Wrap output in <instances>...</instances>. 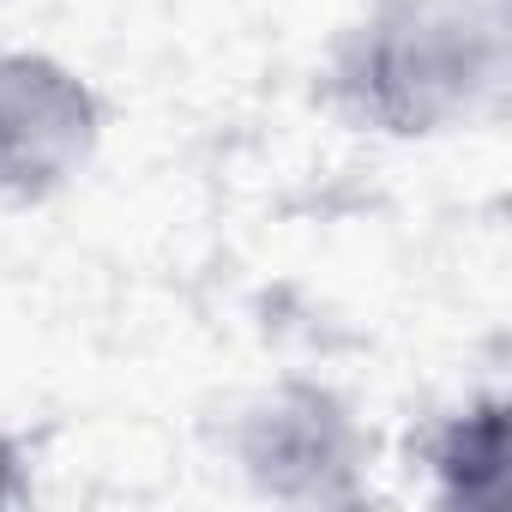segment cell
<instances>
[{"instance_id": "obj_5", "label": "cell", "mask_w": 512, "mask_h": 512, "mask_svg": "<svg viewBox=\"0 0 512 512\" xmlns=\"http://www.w3.org/2000/svg\"><path fill=\"white\" fill-rule=\"evenodd\" d=\"M25 500V452L0 434V506H19Z\"/></svg>"}, {"instance_id": "obj_1", "label": "cell", "mask_w": 512, "mask_h": 512, "mask_svg": "<svg viewBox=\"0 0 512 512\" xmlns=\"http://www.w3.org/2000/svg\"><path fill=\"white\" fill-rule=\"evenodd\" d=\"M506 85V0H374L332 49L326 91L362 133L428 139Z\"/></svg>"}, {"instance_id": "obj_2", "label": "cell", "mask_w": 512, "mask_h": 512, "mask_svg": "<svg viewBox=\"0 0 512 512\" xmlns=\"http://www.w3.org/2000/svg\"><path fill=\"white\" fill-rule=\"evenodd\" d=\"M97 91L49 55H0V211L61 193L97 151Z\"/></svg>"}, {"instance_id": "obj_3", "label": "cell", "mask_w": 512, "mask_h": 512, "mask_svg": "<svg viewBox=\"0 0 512 512\" xmlns=\"http://www.w3.org/2000/svg\"><path fill=\"white\" fill-rule=\"evenodd\" d=\"M350 458V422L338 416L332 398L320 392H290V398H272L247 428V464L284 476V470H326V464H344Z\"/></svg>"}, {"instance_id": "obj_4", "label": "cell", "mask_w": 512, "mask_h": 512, "mask_svg": "<svg viewBox=\"0 0 512 512\" xmlns=\"http://www.w3.org/2000/svg\"><path fill=\"white\" fill-rule=\"evenodd\" d=\"M494 464H500V404L488 398V404H476V410H464V416L446 422V434L434 440V470H440L446 488L458 494V476H464V470L488 482Z\"/></svg>"}]
</instances>
